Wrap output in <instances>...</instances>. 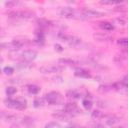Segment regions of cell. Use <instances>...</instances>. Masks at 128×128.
I'll return each instance as SVG.
<instances>
[{
    "label": "cell",
    "instance_id": "8992f818",
    "mask_svg": "<svg viewBox=\"0 0 128 128\" xmlns=\"http://www.w3.org/2000/svg\"><path fill=\"white\" fill-rule=\"evenodd\" d=\"M59 37L63 40V41H65L68 45H70V46H73V47H76V46H78L79 44H81V38H79V37H76V36H72V35H66V34H60L59 35Z\"/></svg>",
    "mask_w": 128,
    "mask_h": 128
},
{
    "label": "cell",
    "instance_id": "cb8c5ba5",
    "mask_svg": "<svg viewBox=\"0 0 128 128\" xmlns=\"http://www.w3.org/2000/svg\"><path fill=\"white\" fill-rule=\"evenodd\" d=\"M3 71H4L5 74H7V75H11V74L14 72V69H13L12 67H8V66H6V67H4Z\"/></svg>",
    "mask_w": 128,
    "mask_h": 128
},
{
    "label": "cell",
    "instance_id": "30bf717a",
    "mask_svg": "<svg viewBox=\"0 0 128 128\" xmlns=\"http://www.w3.org/2000/svg\"><path fill=\"white\" fill-rule=\"evenodd\" d=\"M52 116L56 119H59V120H64V121H69L71 119V115L64 112V111H59V112H56V113H53Z\"/></svg>",
    "mask_w": 128,
    "mask_h": 128
},
{
    "label": "cell",
    "instance_id": "7c38bea8",
    "mask_svg": "<svg viewBox=\"0 0 128 128\" xmlns=\"http://www.w3.org/2000/svg\"><path fill=\"white\" fill-rule=\"evenodd\" d=\"M74 74H75V76L82 77V78H90L91 77V75L88 73V71H86L82 68H76Z\"/></svg>",
    "mask_w": 128,
    "mask_h": 128
},
{
    "label": "cell",
    "instance_id": "5bb4252c",
    "mask_svg": "<svg viewBox=\"0 0 128 128\" xmlns=\"http://www.w3.org/2000/svg\"><path fill=\"white\" fill-rule=\"evenodd\" d=\"M99 27H100L101 29L107 30V31H111V30L114 29V26H113L111 23H109V22H100V23H99Z\"/></svg>",
    "mask_w": 128,
    "mask_h": 128
},
{
    "label": "cell",
    "instance_id": "44dd1931",
    "mask_svg": "<svg viewBox=\"0 0 128 128\" xmlns=\"http://www.w3.org/2000/svg\"><path fill=\"white\" fill-rule=\"evenodd\" d=\"M91 117H92L93 119H96V120H97V119H99V118L102 117V112H100L99 110H95V111L92 112Z\"/></svg>",
    "mask_w": 128,
    "mask_h": 128
},
{
    "label": "cell",
    "instance_id": "83f0119b",
    "mask_svg": "<svg viewBox=\"0 0 128 128\" xmlns=\"http://www.w3.org/2000/svg\"><path fill=\"white\" fill-rule=\"evenodd\" d=\"M66 128H82V127H80V126H78V125H71V126H68V127H66Z\"/></svg>",
    "mask_w": 128,
    "mask_h": 128
},
{
    "label": "cell",
    "instance_id": "5b68a950",
    "mask_svg": "<svg viewBox=\"0 0 128 128\" xmlns=\"http://www.w3.org/2000/svg\"><path fill=\"white\" fill-rule=\"evenodd\" d=\"M8 16L13 18H20V19H29L34 16V13L27 10H20V11H11L8 13Z\"/></svg>",
    "mask_w": 128,
    "mask_h": 128
},
{
    "label": "cell",
    "instance_id": "ac0fdd59",
    "mask_svg": "<svg viewBox=\"0 0 128 128\" xmlns=\"http://www.w3.org/2000/svg\"><path fill=\"white\" fill-rule=\"evenodd\" d=\"M82 105H83V107H84L86 110H89V109H91V107H92V101L89 100V99H84V100L82 101Z\"/></svg>",
    "mask_w": 128,
    "mask_h": 128
},
{
    "label": "cell",
    "instance_id": "d6986e66",
    "mask_svg": "<svg viewBox=\"0 0 128 128\" xmlns=\"http://www.w3.org/2000/svg\"><path fill=\"white\" fill-rule=\"evenodd\" d=\"M118 121H119V119H118L117 117L112 116V117H110V118H108V119L106 120V124L109 125V126H112V125H114L115 123H117Z\"/></svg>",
    "mask_w": 128,
    "mask_h": 128
},
{
    "label": "cell",
    "instance_id": "484cf974",
    "mask_svg": "<svg viewBox=\"0 0 128 128\" xmlns=\"http://www.w3.org/2000/svg\"><path fill=\"white\" fill-rule=\"evenodd\" d=\"M16 4H17V2H6V3H5V5H6L7 7H12V6L16 5Z\"/></svg>",
    "mask_w": 128,
    "mask_h": 128
},
{
    "label": "cell",
    "instance_id": "ffe728a7",
    "mask_svg": "<svg viewBox=\"0 0 128 128\" xmlns=\"http://www.w3.org/2000/svg\"><path fill=\"white\" fill-rule=\"evenodd\" d=\"M33 104H34V107H36V108L41 107V106L44 105V99H43V98H36V99L34 100Z\"/></svg>",
    "mask_w": 128,
    "mask_h": 128
},
{
    "label": "cell",
    "instance_id": "603a6c76",
    "mask_svg": "<svg viewBox=\"0 0 128 128\" xmlns=\"http://www.w3.org/2000/svg\"><path fill=\"white\" fill-rule=\"evenodd\" d=\"M59 62H61V63H67V64H74V63H76L75 60H73V59H67V58H61V59H59Z\"/></svg>",
    "mask_w": 128,
    "mask_h": 128
},
{
    "label": "cell",
    "instance_id": "9a60e30c",
    "mask_svg": "<svg viewBox=\"0 0 128 128\" xmlns=\"http://www.w3.org/2000/svg\"><path fill=\"white\" fill-rule=\"evenodd\" d=\"M67 96L70 98H80L81 92H79L78 90H70L67 92Z\"/></svg>",
    "mask_w": 128,
    "mask_h": 128
},
{
    "label": "cell",
    "instance_id": "277c9868",
    "mask_svg": "<svg viewBox=\"0 0 128 128\" xmlns=\"http://www.w3.org/2000/svg\"><path fill=\"white\" fill-rule=\"evenodd\" d=\"M18 58H20L24 62H29L34 60L37 57V52L35 50H24L17 54Z\"/></svg>",
    "mask_w": 128,
    "mask_h": 128
},
{
    "label": "cell",
    "instance_id": "7a4b0ae2",
    "mask_svg": "<svg viewBox=\"0 0 128 128\" xmlns=\"http://www.w3.org/2000/svg\"><path fill=\"white\" fill-rule=\"evenodd\" d=\"M44 100L50 105H57L62 103L63 97L58 92H49L44 96Z\"/></svg>",
    "mask_w": 128,
    "mask_h": 128
},
{
    "label": "cell",
    "instance_id": "4fadbf2b",
    "mask_svg": "<svg viewBox=\"0 0 128 128\" xmlns=\"http://www.w3.org/2000/svg\"><path fill=\"white\" fill-rule=\"evenodd\" d=\"M44 40H45V36H44V33L43 32L36 33L35 38H34V42L35 43H37V44H43L44 43Z\"/></svg>",
    "mask_w": 128,
    "mask_h": 128
},
{
    "label": "cell",
    "instance_id": "52a82bcc",
    "mask_svg": "<svg viewBox=\"0 0 128 128\" xmlns=\"http://www.w3.org/2000/svg\"><path fill=\"white\" fill-rule=\"evenodd\" d=\"M81 14L84 18H90V17H102L105 15L104 12H100L97 10H93V9H88V8H84L81 11Z\"/></svg>",
    "mask_w": 128,
    "mask_h": 128
},
{
    "label": "cell",
    "instance_id": "3957f363",
    "mask_svg": "<svg viewBox=\"0 0 128 128\" xmlns=\"http://www.w3.org/2000/svg\"><path fill=\"white\" fill-rule=\"evenodd\" d=\"M60 15L65 18H84L81 14V12H78L74 10L71 7H63L60 10Z\"/></svg>",
    "mask_w": 128,
    "mask_h": 128
},
{
    "label": "cell",
    "instance_id": "6da1fadb",
    "mask_svg": "<svg viewBox=\"0 0 128 128\" xmlns=\"http://www.w3.org/2000/svg\"><path fill=\"white\" fill-rule=\"evenodd\" d=\"M5 104L7 107L9 108H12V109H17V110H23L26 108L27 106V102L25 99H11V98H8L6 99L5 101Z\"/></svg>",
    "mask_w": 128,
    "mask_h": 128
},
{
    "label": "cell",
    "instance_id": "d4e9b609",
    "mask_svg": "<svg viewBox=\"0 0 128 128\" xmlns=\"http://www.w3.org/2000/svg\"><path fill=\"white\" fill-rule=\"evenodd\" d=\"M118 44L122 45L123 47H126V46H127V44H128V40H127L126 38H122V39H119V40H118Z\"/></svg>",
    "mask_w": 128,
    "mask_h": 128
},
{
    "label": "cell",
    "instance_id": "4316f807",
    "mask_svg": "<svg viewBox=\"0 0 128 128\" xmlns=\"http://www.w3.org/2000/svg\"><path fill=\"white\" fill-rule=\"evenodd\" d=\"M55 49H57L58 51H62V50H63V49H62V47H61L60 45H58V44H56V45H55Z\"/></svg>",
    "mask_w": 128,
    "mask_h": 128
},
{
    "label": "cell",
    "instance_id": "f1b7e54d",
    "mask_svg": "<svg viewBox=\"0 0 128 128\" xmlns=\"http://www.w3.org/2000/svg\"><path fill=\"white\" fill-rule=\"evenodd\" d=\"M0 74H1V69H0Z\"/></svg>",
    "mask_w": 128,
    "mask_h": 128
},
{
    "label": "cell",
    "instance_id": "e0dca14e",
    "mask_svg": "<svg viewBox=\"0 0 128 128\" xmlns=\"http://www.w3.org/2000/svg\"><path fill=\"white\" fill-rule=\"evenodd\" d=\"M44 128H62V126H61L59 123L52 121V122H48V123L44 126Z\"/></svg>",
    "mask_w": 128,
    "mask_h": 128
},
{
    "label": "cell",
    "instance_id": "ba28073f",
    "mask_svg": "<svg viewBox=\"0 0 128 128\" xmlns=\"http://www.w3.org/2000/svg\"><path fill=\"white\" fill-rule=\"evenodd\" d=\"M61 70H63V67L59 66V65H47V66H42L39 69V71L41 73H44V74L57 73V72H60Z\"/></svg>",
    "mask_w": 128,
    "mask_h": 128
},
{
    "label": "cell",
    "instance_id": "8fae6325",
    "mask_svg": "<svg viewBox=\"0 0 128 128\" xmlns=\"http://www.w3.org/2000/svg\"><path fill=\"white\" fill-rule=\"evenodd\" d=\"M93 37H94V39H96L97 41H111V40H113V38H112L110 35L103 34V33L94 34Z\"/></svg>",
    "mask_w": 128,
    "mask_h": 128
},
{
    "label": "cell",
    "instance_id": "9c48e42d",
    "mask_svg": "<svg viewBox=\"0 0 128 128\" xmlns=\"http://www.w3.org/2000/svg\"><path fill=\"white\" fill-rule=\"evenodd\" d=\"M63 111L66 112V113H68V114H70L71 116H73V115H75V114L81 113V110L79 109V107H78L75 103H67V104L64 106Z\"/></svg>",
    "mask_w": 128,
    "mask_h": 128
},
{
    "label": "cell",
    "instance_id": "7402d4cb",
    "mask_svg": "<svg viewBox=\"0 0 128 128\" xmlns=\"http://www.w3.org/2000/svg\"><path fill=\"white\" fill-rule=\"evenodd\" d=\"M16 91H17V89H16L15 87H7V88H6V94H7L8 96L13 95L14 93H16Z\"/></svg>",
    "mask_w": 128,
    "mask_h": 128
},
{
    "label": "cell",
    "instance_id": "2e32d148",
    "mask_svg": "<svg viewBox=\"0 0 128 128\" xmlns=\"http://www.w3.org/2000/svg\"><path fill=\"white\" fill-rule=\"evenodd\" d=\"M28 91L32 94H37L40 91V87L37 85H28Z\"/></svg>",
    "mask_w": 128,
    "mask_h": 128
}]
</instances>
